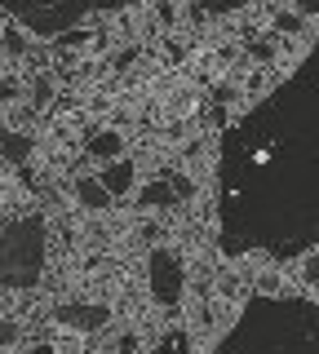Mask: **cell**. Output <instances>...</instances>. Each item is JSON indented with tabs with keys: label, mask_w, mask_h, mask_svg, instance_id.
<instances>
[{
	"label": "cell",
	"mask_w": 319,
	"mask_h": 354,
	"mask_svg": "<svg viewBox=\"0 0 319 354\" xmlns=\"http://www.w3.org/2000/svg\"><path fill=\"white\" fill-rule=\"evenodd\" d=\"M319 239V49L222 133V252L297 257Z\"/></svg>",
	"instance_id": "cell-1"
},
{
	"label": "cell",
	"mask_w": 319,
	"mask_h": 354,
	"mask_svg": "<svg viewBox=\"0 0 319 354\" xmlns=\"http://www.w3.org/2000/svg\"><path fill=\"white\" fill-rule=\"evenodd\" d=\"M120 5H134V0H0L9 18H18L27 31L36 36H58V31L75 27L80 18L102 14V9H120Z\"/></svg>",
	"instance_id": "cell-2"
},
{
	"label": "cell",
	"mask_w": 319,
	"mask_h": 354,
	"mask_svg": "<svg viewBox=\"0 0 319 354\" xmlns=\"http://www.w3.org/2000/svg\"><path fill=\"white\" fill-rule=\"evenodd\" d=\"M40 239H45V226L40 217L14 221V226L0 235V279L9 288H31L40 274Z\"/></svg>",
	"instance_id": "cell-3"
},
{
	"label": "cell",
	"mask_w": 319,
	"mask_h": 354,
	"mask_svg": "<svg viewBox=\"0 0 319 354\" xmlns=\"http://www.w3.org/2000/svg\"><path fill=\"white\" fill-rule=\"evenodd\" d=\"M147 270H151V292H156V301H164V306L178 301L182 297V261L173 257L169 248H156L151 261H147Z\"/></svg>",
	"instance_id": "cell-4"
},
{
	"label": "cell",
	"mask_w": 319,
	"mask_h": 354,
	"mask_svg": "<svg viewBox=\"0 0 319 354\" xmlns=\"http://www.w3.org/2000/svg\"><path fill=\"white\" fill-rule=\"evenodd\" d=\"M58 319H62L67 328H80V332H98V328H102V324H107L111 315H107L102 306H62V310H58Z\"/></svg>",
	"instance_id": "cell-5"
},
{
	"label": "cell",
	"mask_w": 319,
	"mask_h": 354,
	"mask_svg": "<svg viewBox=\"0 0 319 354\" xmlns=\"http://www.w3.org/2000/svg\"><path fill=\"white\" fill-rule=\"evenodd\" d=\"M129 177H134V164H129V160H116V169H107L98 182L107 186V195H125L129 191Z\"/></svg>",
	"instance_id": "cell-6"
},
{
	"label": "cell",
	"mask_w": 319,
	"mask_h": 354,
	"mask_svg": "<svg viewBox=\"0 0 319 354\" xmlns=\"http://www.w3.org/2000/svg\"><path fill=\"white\" fill-rule=\"evenodd\" d=\"M93 155H102V160H120V155H125L120 133H102V138H93Z\"/></svg>",
	"instance_id": "cell-7"
},
{
	"label": "cell",
	"mask_w": 319,
	"mask_h": 354,
	"mask_svg": "<svg viewBox=\"0 0 319 354\" xmlns=\"http://www.w3.org/2000/svg\"><path fill=\"white\" fill-rule=\"evenodd\" d=\"M80 199H84L89 208H102V204H111V195H107V186L89 182V177H80Z\"/></svg>",
	"instance_id": "cell-8"
},
{
	"label": "cell",
	"mask_w": 319,
	"mask_h": 354,
	"mask_svg": "<svg viewBox=\"0 0 319 354\" xmlns=\"http://www.w3.org/2000/svg\"><path fill=\"white\" fill-rule=\"evenodd\" d=\"M173 195H178V186H173V177H169V182L147 186V191H142V204H169Z\"/></svg>",
	"instance_id": "cell-9"
},
{
	"label": "cell",
	"mask_w": 319,
	"mask_h": 354,
	"mask_svg": "<svg viewBox=\"0 0 319 354\" xmlns=\"http://www.w3.org/2000/svg\"><path fill=\"white\" fill-rule=\"evenodd\" d=\"M200 5V14H230V9H239L244 0H195Z\"/></svg>",
	"instance_id": "cell-10"
},
{
	"label": "cell",
	"mask_w": 319,
	"mask_h": 354,
	"mask_svg": "<svg viewBox=\"0 0 319 354\" xmlns=\"http://www.w3.org/2000/svg\"><path fill=\"white\" fill-rule=\"evenodd\" d=\"M0 151H9L14 160H23V155H27V142L14 138V133H0Z\"/></svg>",
	"instance_id": "cell-11"
},
{
	"label": "cell",
	"mask_w": 319,
	"mask_h": 354,
	"mask_svg": "<svg viewBox=\"0 0 319 354\" xmlns=\"http://www.w3.org/2000/svg\"><path fill=\"white\" fill-rule=\"evenodd\" d=\"M14 341H18V324L0 319V350H5V346H14Z\"/></svg>",
	"instance_id": "cell-12"
},
{
	"label": "cell",
	"mask_w": 319,
	"mask_h": 354,
	"mask_svg": "<svg viewBox=\"0 0 319 354\" xmlns=\"http://www.w3.org/2000/svg\"><path fill=\"white\" fill-rule=\"evenodd\" d=\"M311 279H315V283H319V261H311Z\"/></svg>",
	"instance_id": "cell-13"
}]
</instances>
